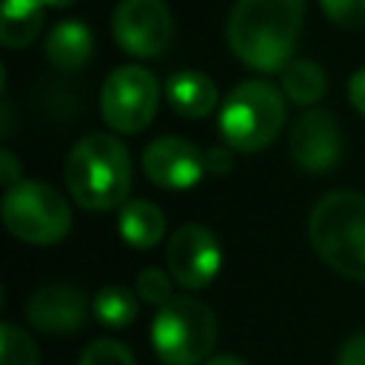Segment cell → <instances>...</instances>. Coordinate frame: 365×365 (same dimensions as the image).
Returning <instances> with one entry per match:
<instances>
[{"instance_id":"cell-1","label":"cell","mask_w":365,"mask_h":365,"mask_svg":"<svg viewBox=\"0 0 365 365\" xmlns=\"http://www.w3.org/2000/svg\"><path fill=\"white\" fill-rule=\"evenodd\" d=\"M305 0H237L225 40L234 57L254 71H282L294 60Z\"/></svg>"},{"instance_id":"cell-2","label":"cell","mask_w":365,"mask_h":365,"mask_svg":"<svg viewBox=\"0 0 365 365\" xmlns=\"http://www.w3.org/2000/svg\"><path fill=\"white\" fill-rule=\"evenodd\" d=\"M68 194L88 211H111L125 202L131 188L128 148L106 131H91L74 143L63 168Z\"/></svg>"},{"instance_id":"cell-3","label":"cell","mask_w":365,"mask_h":365,"mask_svg":"<svg viewBox=\"0 0 365 365\" xmlns=\"http://www.w3.org/2000/svg\"><path fill=\"white\" fill-rule=\"evenodd\" d=\"M308 237L317 257L336 274L365 282V197L331 191L311 208Z\"/></svg>"},{"instance_id":"cell-4","label":"cell","mask_w":365,"mask_h":365,"mask_svg":"<svg viewBox=\"0 0 365 365\" xmlns=\"http://www.w3.org/2000/svg\"><path fill=\"white\" fill-rule=\"evenodd\" d=\"M285 123V97L265 80H245L228 91L220 106V134L228 148L254 154L279 134Z\"/></svg>"},{"instance_id":"cell-5","label":"cell","mask_w":365,"mask_h":365,"mask_svg":"<svg viewBox=\"0 0 365 365\" xmlns=\"http://www.w3.org/2000/svg\"><path fill=\"white\" fill-rule=\"evenodd\" d=\"M214 311L194 297H171L151 322V348L163 365H200L214 351Z\"/></svg>"},{"instance_id":"cell-6","label":"cell","mask_w":365,"mask_h":365,"mask_svg":"<svg viewBox=\"0 0 365 365\" xmlns=\"http://www.w3.org/2000/svg\"><path fill=\"white\" fill-rule=\"evenodd\" d=\"M3 222L23 242L51 245L71 231V211L57 188L40 180H20L3 194Z\"/></svg>"},{"instance_id":"cell-7","label":"cell","mask_w":365,"mask_h":365,"mask_svg":"<svg viewBox=\"0 0 365 365\" xmlns=\"http://www.w3.org/2000/svg\"><path fill=\"white\" fill-rule=\"evenodd\" d=\"M160 103V83L143 66H120L114 68L100 88V114L108 128L117 134L143 131Z\"/></svg>"},{"instance_id":"cell-8","label":"cell","mask_w":365,"mask_h":365,"mask_svg":"<svg viewBox=\"0 0 365 365\" xmlns=\"http://www.w3.org/2000/svg\"><path fill=\"white\" fill-rule=\"evenodd\" d=\"M111 37L131 57H160L174 37L165 0H120L111 14Z\"/></svg>"},{"instance_id":"cell-9","label":"cell","mask_w":365,"mask_h":365,"mask_svg":"<svg viewBox=\"0 0 365 365\" xmlns=\"http://www.w3.org/2000/svg\"><path fill=\"white\" fill-rule=\"evenodd\" d=\"M165 262L177 285L188 291H200L208 282H214V277L220 274L222 251L217 237L205 225L188 222L171 234L165 248Z\"/></svg>"},{"instance_id":"cell-10","label":"cell","mask_w":365,"mask_h":365,"mask_svg":"<svg viewBox=\"0 0 365 365\" xmlns=\"http://www.w3.org/2000/svg\"><path fill=\"white\" fill-rule=\"evenodd\" d=\"M288 151L302 171L322 174L334 168L342 154V131L334 114L325 108H308L291 128Z\"/></svg>"},{"instance_id":"cell-11","label":"cell","mask_w":365,"mask_h":365,"mask_svg":"<svg viewBox=\"0 0 365 365\" xmlns=\"http://www.w3.org/2000/svg\"><path fill=\"white\" fill-rule=\"evenodd\" d=\"M143 171L145 177L168 191L194 188L205 168V151H200L194 143L182 137H160L145 145L143 151Z\"/></svg>"},{"instance_id":"cell-12","label":"cell","mask_w":365,"mask_h":365,"mask_svg":"<svg viewBox=\"0 0 365 365\" xmlns=\"http://www.w3.org/2000/svg\"><path fill=\"white\" fill-rule=\"evenodd\" d=\"M88 317V299L68 282H51L37 288L26 302V319L46 334H68L83 328Z\"/></svg>"},{"instance_id":"cell-13","label":"cell","mask_w":365,"mask_h":365,"mask_svg":"<svg viewBox=\"0 0 365 365\" xmlns=\"http://www.w3.org/2000/svg\"><path fill=\"white\" fill-rule=\"evenodd\" d=\"M163 91H165L168 106L180 117H188V120L208 117L217 106V97H220L214 80L202 71H194V68H182V71L168 74Z\"/></svg>"},{"instance_id":"cell-14","label":"cell","mask_w":365,"mask_h":365,"mask_svg":"<svg viewBox=\"0 0 365 365\" xmlns=\"http://www.w3.org/2000/svg\"><path fill=\"white\" fill-rule=\"evenodd\" d=\"M51 66L63 71H74L88 63L94 51V34L83 20H60L48 34L43 46Z\"/></svg>"},{"instance_id":"cell-15","label":"cell","mask_w":365,"mask_h":365,"mask_svg":"<svg viewBox=\"0 0 365 365\" xmlns=\"http://www.w3.org/2000/svg\"><path fill=\"white\" fill-rule=\"evenodd\" d=\"M120 234L134 248H154L165 234V217L151 200H125L117 214Z\"/></svg>"},{"instance_id":"cell-16","label":"cell","mask_w":365,"mask_h":365,"mask_svg":"<svg viewBox=\"0 0 365 365\" xmlns=\"http://www.w3.org/2000/svg\"><path fill=\"white\" fill-rule=\"evenodd\" d=\"M43 0H3L0 9V43L6 48L29 46L43 29Z\"/></svg>"},{"instance_id":"cell-17","label":"cell","mask_w":365,"mask_h":365,"mask_svg":"<svg viewBox=\"0 0 365 365\" xmlns=\"http://www.w3.org/2000/svg\"><path fill=\"white\" fill-rule=\"evenodd\" d=\"M279 83L282 91L291 103L297 106H314L325 97L328 88V77L322 71L319 63L308 60V57H294L282 71H279Z\"/></svg>"},{"instance_id":"cell-18","label":"cell","mask_w":365,"mask_h":365,"mask_svg":"<svg viewBox=\"0 0 365 365\" xmlns=\"http://www.w3.org/2000/svg\"><path fill=\"white\" fill-rule=\"evenodd\" d=\"M91 314L106 328H125L137 317V294L123 285H106L94 294Z\"/></svg>"},{"instance_id":"cell-19","label":"cell","mask_w":365,"mask_h":365,"mask_svg":"<svg viewBox=\"0 0 365 365\" xmlns=\"http://www.w3.org/2000/svg\"><path fill=\"white\" fill-rule=\"evenodd\" d=\"M37 345L23 328L11 322L0 325V365H37Z\"/></svg>"},{"instance_id":"cell-20","label":"cell","mask_w":365,"mask_h":365,"mask_svg":"<svg viewBox=\"0 0 365 365\" xmlns=\"http://www.w3.org/2000/svg\"><path fill=\"white\" fill-rule=\"evenodd\" d=\"M174 277H168V271L163 268H145L140 277H137V297L148 305H165L171 297H174V285H171Z\"/></svg>"},{"instance_id":"cell-21","label":"cell","mask_w":365,"mask_h":365,"mask_svg":"<svg viewBox=\"0 0 365 365\" xmlns=\"http://www.w3.org/2000/svg\"><path fill=\"white\" fill-rule=\"evenodd\" d=\"M77 365H137V362L125 345L114 339H97L83 351Z\"/></svg>"},{"instance_id":"cell-22","label":"cell","mask_w":365,"mask_h":365,"mask_svg":"<svg viewBox=\"0 0 365 365\" xmlns=\"http://www.w3.org/2000/svg\"><path fill=\"white\" fill-rule=\"evenodd\" d=\"M325 17L339 29H365V0H319Z\"/></svg>"},{"instance_id":"cell-23","label":"cell","mask_w":365,"mask_h":365,"mask_svg":"<svg viewBox=\"0 0 365 365\" xmlns=\"http://www.w3.org/2000/svg\"><path fill=\"white\" fill-rule=\"evenodd\" d=\"M336 365H365V331L351 336L336 356Z\"/></svg>"},{"instance_id":"cell-24","label":"cell","mask_w":365,"mask_h":365,"mask_svg":"<svg viewBox=\"0 0 365 365\" xmlns=\"http://www.w3.org/2000/svg\"><path fill=\"white\" fill-rule=\"evenodd\" d=\"M231 148L228 145H211V148H205V168L211 171V174H225V171H231Z\"/></svg>"},{"instance_id":"cell-25","label":"cell","mask_w":365,"mask_h":365,"mask_svg":"<svg viewBox=\"0 0 365 365\" xmlns=\"http://www.w3.org/2000/svg\"><path fill=\"white\" fill-rule=\"evenodd\" d=\"M348 100L365 117V66L351 74V80H348Z\"/></svg>"},{"instance_id":"cell-26","label":"cell","mask_w":365,"mask_h":365,"mask_svg":"<svg viewBox=\"0 0 365 365\" xmlns=\"http://www.w3.org/2000/svg\"><path fill=\"white\" fill-rule=\"evenodd\" d=\"M0 180H3V185L6 188H11V185H17L23 177H20V165H17V160H14V154L6 148V151H0Z\"/></svg>"},{"instance_id":"cell-27","label":"cell","mask_w":365,"mask_h":365,"mask_svg":"<svg viewBox=\"0 0 365 365\" xmlns=\"http://www.w3.org/2000/svg\"><path fill=\"white\" fill-rule=\"evenodd\" d=\"M205 365H248V362L240 359V356H231V354H220V356L205 359Z\"/></svg>"},{"instance_id":"cell-28","label":"cell","mask_w":365,"mask_h":365,"mask_svg":"<svg viewBox=\"0 0 365 365\" xmlns=\"http://www.w3.org/2000/svg\"><path fill=\"white\" fill-rule=\"evenodd\" d=\"M74 0H43V6H48V9H66V6H71Z\"/></svg>"}]
</instances>
